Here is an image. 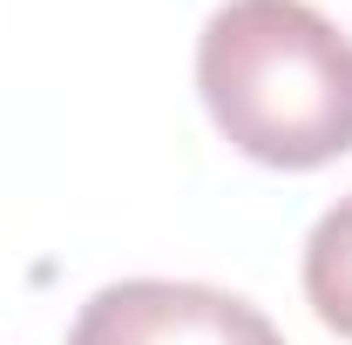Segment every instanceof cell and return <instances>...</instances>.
Masks as SVG:
<instances>
[{"label":"cell","mask_w":352,"mask_h":345,"mask_svg":"<svg viewBox=\"0 0 352 345\" xmlns=\"http://www.w3.org/2000/svg\"><path fill=\"white\" fill-rule=\"evenodd\" d=\"M197 88L223 142L264 170L352 149V41L305 0H223L197 41Z\"/></svg>","instance_id":"6da1fadb"},{"label":"cell","mask_w":352,"mask_h":345,"mask_svg":"<svg viewBox=\"0 0 352 345\" xmlns=\"http://www.w3.org/2000/svg\"><path fill=\"white\" fill-rule=\"evenodd\" d=\"M68 345H285L251 298L176 278H122L82 304Z\"/></svg>","instance_id":"7a4b0ae2"},{"label":"cell","mask_w":352,"mask_h":345,"mask_svg":"<svg viewBox=\"0 0 352 345\" xmlns=\"http://www.w3.org/2000/svg\"><path fill=\"white\" fill-rule=\"evenodd\" d=\"M305 298L339 339H352V197H339L332 210L311 223V237H305Z\"/></svg>","instance_id":"3957f363"}]
</instances>
